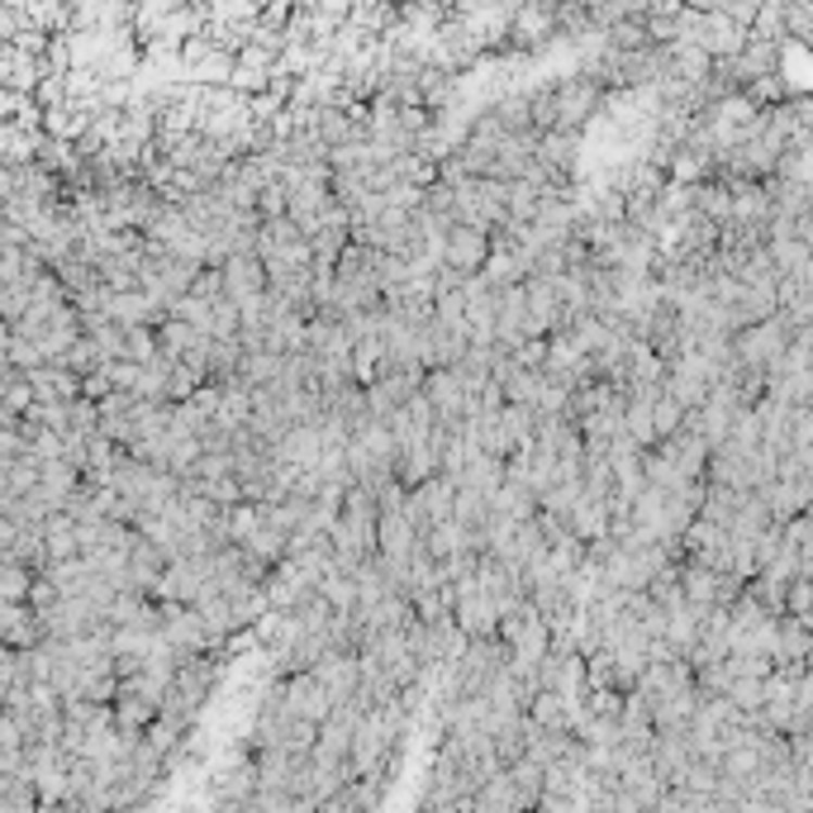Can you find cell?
<instances>
[{"instance_id": "1", "label": "cell", "mask_w": 813, "mask_h": 813, "mask_svg": "<svg viewBox=\"0 0 813 813\" xmlns=\"http://www.w3.org/2000/svg\"><path fill=\"white\" fill-rule=\"evenodd\" d=\"M499 605L495 595L485 590L477 575H467V581H457V623L467 628V637H495L499 633Z\"/></svg>"}, {"instance_id": "2", "label": "cell", "mask_w": 813, "mask_h": 813, "mask_svg": "<svg viewBox=\"0 0 813 813\" xmlns=\"http://www.w3.org/2000/svg\"><path fill=\"white\" fill-rule=\"evenodd\" d=\"M333 704H338V699L329 695V685H323L315 671H295V675H285V709H291V714L323 723V719L333 714Z\"/></svg>"}, {"instance_id": "3", "label": "cell", "mask_w": 813, "mask_h": 813, "mask_svg": "<svg viewBox=\"0 0 813 813\" xmlns=\"http://www.w3.org/2000/svg\"><path fill=\"white\" fill-rule=\"evenodd\" d=\"M491 253H495L491 233L477 229V224H453V229H447V267H457L461 277H471V271H485Z\"/></svg>"}, {"instance_id": "4", "label": "cell", "mask_w": 813, "mask_h": 813, "mask_svg": "<svg viewBox=\"0 0 813 813\" xmlns=\"http://www.w3.org/2000/svg\"><path fill=\"white\" fill-rule=\"evenodd\" d=\"M315 675L323 685H329V695L343 704V699H357L361 690V652H338V647H329L319 661H315Z\"/></svg>"}, {"instance_id": "5", "label": "cell", "mask_w": 813, "mask_h": 813, "mask_svg": "<svg viewBox=\"0 0 813 813\" xmlns=\"http://www.w3.org/2000/svg\"><path fill=\"white\" fill-rule=\"evenodd\" d=\"M609 519H614V499H599V495H581L571 509V529L585 537V543H595V537L609 533Z\"/></svg>"}, {"instance_id": "6", "label": "cell", "mask_w": 813, "mask_h": 813, "mask_svg": "<svg viewBox=\"0 0 813 813\" xmlns=\"http://www.w3.org/2000/svg\"><path fill=\"white\" fill-rule=\"evenodd\" d=\"M415 547H419V529H415V519H409L405 509L381 515V552L385 557H409Z\"/></svg>"}, {"instance_id": "7", "label": "cell", "mask_w": 813, "mask_h": 813, "mask_svg": "<svg viewBox=\"0 0 813 813\" xmlns=\"http://www.w3.org/2000/svg\"><path fill=\"white\" fill-rule=\"evenodd\" d=\"M157 338H162V353H172V357H186L191 347L209 343V333H205V329H195L191 319H177V315H167V319L157 323Z\"/></svg>"}, {"instance_id": "8", "label": "cell", "mask_w": 813, "mask_h": 813, "mask_svg": "<svg viewBox=\"0 0 813 813\" xmlns=\"http://www.w3.org/2000/svg\"><path fill=\"white\" fill-rule=\"evenodd\" d=\"M34 575H39V571H29L24 561H5V571H0V595H5V599H29Z\"/></svg>"}, {"instance_id": "9", "label": "cell", "mask_w": 813, "mask_h": 813, "mask_svg": "<svg viewBox=\"0 0 813 813\" xmlns=\"http://www.w3.org/2000/svg\"><path fill=\"white\" fill-rule=\"evenodd\" d=\"M485 277H491L499 291H505V285H519L529 271H523V262L515 253H491V262H485Z\"/></svg>"}]
</instances>
